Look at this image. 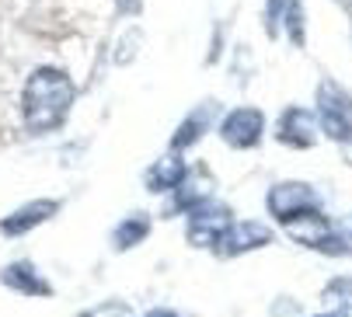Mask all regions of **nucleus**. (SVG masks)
Returning <instances> with one entry per match:
<instances>
[{
  "mask_svg": "<svg viewBox=\"0 0 352 317\" xmlns=\"http://www.w3.org/2000/svg\"><path fill=\"white\" fill-rule=\"evenodd\" d=\"M74 105V84L56 67H38L25 80L21 94V116L32 133H53L63 126L67 112Z\"/></svg>",
  "mask_w": 352,
  "mask_h": 317,
  "instance_id": "nucleus-1",
  "label": "nucleus"
},
{
  "mask_svg": "<svg viewBox=\"0 0 352 317\" xmlns=\"http://www.w3.org/2000/svg\"><path fill=\"white\" fill-rule=\"evenodd\" d=\"M318 126L338 143L352 140V94L335 80L318 84Z\"/></svg>",
  "mask_w": 352,
  "mask_h": 317,
  "instance_id": "nucleus-2",
  "label": "nucleus"
},
{
  "mask_svg": "<svg viewBox=\"0 0 352 317\" xmlns=\"http://www.w3.org/2000/svg\"><path fill=\"white\" fill-rule=\"evenodd\" d=\"M286 234H289L296 244H304V248H321V251H331V254L349 251V244H342V241L331 234L328 220L318 213V209H307V213L289 217V220H286Z\"/></svg>",
  "mask_w": 352,
  "mask_h": 317,
  "instance_id": "nucleus-3",
  "label": "nucleus"
},
{
  "mask_svg": "<svg viewBox=\"0 0 352 317\" xmlns=\"http://www.w3.org/2000/svg\"><path fill=\"white\" fill-rule=\"evenodd\" d=\"M230 223H234L230 209L199 202V206L192 209V217H188L185 237H188V244H195V248H217V244L223 241V234L230 230Z\"/></svg>",
  "mask_w": 352,
  "mask_h": 317,
  "instance_id": "nucleus-4",
  "label": "nucleus"
},
{
  "mask_svg": "<svg viewBox=\"0 0 352 317\" xmlns=\"http://www.w3.org/2000/svg\"><path fill=\"white\" fill-rule=\"evenodd\" d=\"M265 206H269V213H272L279 223H286V220L296 217V213L318 209V192H314L311 185H304V182H279V185L269 188Z\"/></svg>",
  "mask_w": 352,
  "mask_h": 317,
  "instance_id": "nucleus-5",
  "label": "nucleus"
},
{
  "mask_svg": "<svg viewBox=\"0 0 352 317\" xmlns=\"http://www.w3.org/2000/svg\"><path fill=\"white\" fill-rule=\"evenodd\" d=\"M262 133H265V116H262L258 109H234V112L223 119V126H220L223 143L234 146V150L255 146V143L262 140Z\"/></svg>",
  "mask_w": 352,
  "mask_h": 317,
  "instance_id": "nucleus-6",
  "label": "nucleus"
},
{
  "mask_svg": "<svg viewBox=\"0 0 352 317\" xmlns=\"http://www.w3.org/2000/svg\"><path fill=\"white\" fill-rule=\"evenodd\" d=\"M279 143L286 146H314L318 143V119L307 109H289L279 119Z\"/></svg>",
  "mask_w": 352,
  "mask_h": 317,
  "instance_id": "nucleus-7",
  "label": "nucleus"
},
{
  "mask_svg": "<svg viewBox=\"0 0 352 317\" xmlns=\"http://www.w3.org/2000/svg\"><path fill=\"white\" fill-rule=\"evenodd\" d=\"M269 241H272L269 227H262V223H255V220H237V223H230V230L223 234L220 251H223V254H244V251H251V248H265Z\"/></svg>",
  "mask_w": 352,
  "mask_h": 317,
  "instance_id": "nucleus-8",
  "label": "nucleus"
},
{
  "mask_svg": "<svg viewBox=\"0 0 352 317\" xmlns=\"http://www.w3.org/2000/svg\"><path fill=\"white\" fill-rule=\"evenodd\" d=\"M286 25L289 39L296 45H304V11H300V0H269L265 4V28L269 35H276V25Z\"/></svg>",
  "mask_w": 352,
  "mask_h": 317,
  "instance_id": "nucleus-9",
  "label": "nucleus"
},
{
  "mask_svg": "<svg viewBox=\"0 0 352 317\" xmlns=\"http://www.w3.org/2000/svg\"><path fill=\"white\" fill-rule=\"evenodd\" d=\"M60 209V202L56 199H42V202H28V206H21L18 213H11L4 223H0V230L4 234H11V237H18V234H25V230H32V227H38V223H45L49 217H53Z\"/></svg>",
  "mask_w": 352,
  "mask_h": 317,
  "instance_id": "nucleus-10",
  "label": "nucleus"
},
{
  "mask_svg": "<svg viewBox=\"0 0 352 317\" xmlns=\"http://www.w3.org/2000/svg\"><path fill=\"white\" fill-rule=\"evenodd\" d=\"M188 178V171H185V161L182 157H161V161L146 171V188L150 192H178V185Z\"/></svg>",
  "mask_w": 352,
  "mask_h": 317,
  "instance_id": "nucleus-11",
  "label": "nucleus"
},
{
  "mask_svg": "<svg viewBox=\"0 0 352 317\" xmlns=\"http://www.w3.org/2000/svg\"><path fill=\"white\" fill-rule=\"evenodd\" d=\"M4 286H11V289H18V293H28V296H49L53 293V286H49L28 261H14V265H8L4 269Z\"/></svg>",
  "mask_w": 352,
  "mask_h": 317,
  "instance_id": "nucleus-12",
  "label": "nucleus"
},
{
  "mask_svg": "<svg viewBox=\"0 0 352 317\" xmlns=\"http://www.w3.org/2000/svg\"><path fill=\"white\" fill-rule=\"evenodd\" d=\"M210 119H213V105H203V109H195L182 126H178V133L171 136V146L175 150H185V146H192L199 136L206 133V126H210Z\"/></svg>",
  "mask_w": 352,
  "mask_h": 317,
  "instance_id": "nucleus-13",
  "label": "nucleus"
},
{
  "mask_svg": "<svg viewBox=\"0 0 352 317\" xmlns=\"http://www.w3.org/2000/svg\"><path fill=\"white\" fill-rule=\"evenodd\" d=\"M146 234H150V220H146V217H126V220L116 227L112 241H116L119 251H126V248H136Z\"/></svg>",
  "mask_w": 352,
  "mask_h": 317,
  "instance_id": "nucleus-14",
  "label": "nucleus"
},
{
  "mask_svg": "<svg viewBox=\"0 0 352 317\" xmlns=\"http://www.w3.org/2000/svg\"><path fill=\"white\" fill-rule=\"evenodd\" d=\"M84 317H133V314H129V307H126V303H119V300H109V303L94 307V310H91V314H84Z\"/></svg>",
  "mask_w": 352,
  "mask_h": 317,
  "instance_id": "nucleus-15",
  "label": "nucleus"
},
{
  "mask_svg": "<svg viewBox=\"0 0 352 317\" xmlns=\"http://www.w3.org/2000/svg\"><path fill=\"white\" fill-rule=\"evenodd\" d=\"M146 317H182V314H175V310H168V307H157V310H150Z\"/></svg>",
  "mask_w": 352,
  "mask_h": 317,
  "instance_id": "nucleus-16",
  "label": "nucleus"
},
{
  "mask_svg": "<svg viewBox=\"0 0 352 317\" xmlns=\"http://www.w3.org/2000/svg\"><path fill=\"white\" fill-rule=\"evenodd\" d=\"M122 8H126V11H136V8H140V0H122Z\"/></svg>",
  "mask_w": 352,
  "mask_h": 317,
  "instance_id": "nucleus-17",
  "label": "nucleus"
},
{
  "mask_svg": "<svg viewBox=\"0 0 352 317\" xmlns=\"http://www.w3.org/2000/svg\"><path fill=\"white\" fill-rule=\"evenodd\" d=\"M321 317H349V314H338V310H335V314H321Z\"/></svg>",
  "mask_w": 352,
  "mask_h": 317,
  "instance_id": "nucleus-18",
  "label": "nucleus"
}]
</instances>
